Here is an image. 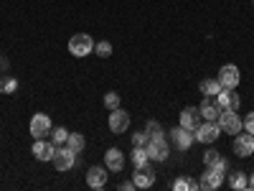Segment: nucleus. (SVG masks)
<instances>
[{"mask_svg":"<svg viewBox=\"0 0 254 191\" xmlns=\"http://www.w3.org/2000/svg\"><path fill=\"white\" fill-rule=\"evenodd\" d=\"M130 161H132V166H140V163H145V161H150V158H147V148H142V145H135V151H132Z\"/></svg>","mask_w":254,"mask_h":191,"instance_id":"nucleus-24","label":"nucleus"},{"mask_svg":"<svg viewBox=\"0 0 254 191\" xmlns=\"http://www.w3.org/2000/svg\"><path fill=\"white\" fill-rule=\"evenodd\" d=\"M94 54L102 56V59H107L112 54V44H110V41H99V44H94Z\"/></svg>","mask_w":254,"mask_h":191,"instance_id":"nucleus-26","label":"nucleus"},{"mask_svg":"<svg viewBox=\"0 0 254 191\" xmlns=\"http://www.w3.org/2000/svg\"><path fill=\"white\" fill-rule=\"evenodd\" d=\"M234 153L239 158H249L254 153V135L252 133H237V138H234Z\"/></svg>","mask_w":254,"mask_h":191,"instance_id":"nucleus-11","label":"nucleus"},{"mask_svg":"<svg viewBox=\"0 0 254 191\" xmlns=\"http://www.w3.org/2000/svg\"><path fill=\"white\" fill-rule=\"evenodd\" d=\"M198 125H201V112H198V107H186V110H181V127H186V130L193 133Z\"/></svg>","mask_w":254,"mask_h":191,"instance_id":"nucleus-16","label":"nucleus"},{"mask_svg":"<svg viewBox=\"0 0 254 191\" xmlns=\"http://www.w3.org/2000/svg\"><path fill=\"white\" fill-rule=\"evenodd\" d=\"M147 140H150V135H147L145 130H142V133H135V135H132V143H135V145H142V148H145V145H147Z\"/></svg>","mask_w":254,"mask_h":191,"instance_id":"nucleus-29","label":"nucleus"},{"mask_svg":"<svg viewBox=\"0 0 254 191\" xmlns=\"http://www.w3.org/2000/svg\"><path fill=\"white\" fill-rule=\"evenodd\" d=\"M145 133L153 138V135H160V133H163V127H160L158 120H147V122H145Z\"/></svg>","mask_w":254,"mask_h":191,"instance_id":"nucleus-28","label":"nucleus"},{"mask_svg":"<svg viewBox=\"0 0 254 191\" xmlns=\"http://www.w3.org/2000/svg\"><path fill=\"white\" fill-rule=\"evenodd\" d=\"M229 186L237 189V191H244V189L249 186V176H247L244 171H234V174L229 176Z\"/></svg>","mask_w":254,"mask_h":191,"instance_id":"nucleus-20","label":"nucleus"},{"mask_svg":"<svg viewBox=\"0 0 254 191\" xmlns=\"http://www.w3.org/2000/svg\"><path fill=\"white\" fill-rule=\"evenodd\" d=\"M18 90V79L15 77H0V95H13Z\"/></svg>","mask_w":254,"mask_h":191,"instance_id":"nucleus-21","label":"nucleus"},{"mask_svg":"<svg viewBox=\"0 0 254 191\" xmlns=\"http://www.w3.org/2000/svg\"><path fill=\"white\" fill-rule=\"evenodd\" d=\"M219 84L221 87H226V90H237L239 87V82H242V74H239V69L234 67V64H224V67L219 69Z\"/></svg>","mask_w":254,"mask_h":191,"instance_id":"nucleus-9","label":"nucleus"},{"mask_svg":"<svg viewBox=\"0 0 254 191\" xmlns=\"http://www.w3.org/2000/svg\"><path fill=\"white\" fill-rule=\"evenodd\" d=\"M219 161H221V153H219V151H206V153H203V166H206V168H214Z\"/></svg>","mask_w":254,"mask_h":191,"instance_id":"nucleus-25","label":"nucleus"},{"mask_svg":"<svg viewBox=\"0 0 254 191\" xmlns=\"http://www.w3.org/2000/svg\"><path fill=\"white\" fill-rule=\"evenodd\" d=\"M242 127H247V133H252V135H254V112H249V115L242 120Z\"/></svg>","mask_w":254,"mask_h":191,"instance_id":"nucleus-30","label":"nucleus"},{"mask_svg":"<svg viewBox=\"0 0 254 191\" xmlns=\"http://www.w3.org/2000/svg\"><path fill=\"white\" fill-rule=\"evenodd\" d=\"M132 181H135L137 189H150V186L155 184V171H153L150 161H145V163L135 166V176H132Z\"/></svg>","mask_w":254,"mask_h":191,"instance_id":"nucleus-7","label":"nucleus"},{"mask_svg":"<svg viewBox=\"0 0 254 191\" xmlns=\"http://www.w3.org/2000/svg\"><path fill=\"white\" fill-rule=\"evenodd\" d=\"M198 90L203 92V97H216L221 92V84H219V79H203L198 84Z\"/></svg>","mask_w":254,"mask_h":191,"instance_id":"nucleus-19","label":"nucleus"},{"mask_svg":"<svg viewBox=\"0 0 254 191\" xmlns=\"http://www.w3.org/2000/svg\"><path fill=\"white\" fill-rule=\"evenodd\" d=\"M104 163H107V168H110L112 174L122 171V168H125V156H122L120 148H110V151L104 153Z\"/></svg>","mask_w":254,"mask_h":191,"instance_id":"nucleus-17","label":"nucleus"},{"mask_svg":"<svg viewBox=\"0 0 254 191\" xmlns=\"http://www.w3.org/2000/svg\"><path fill=\"white\" fill-rule=\"evenodd\" d=\"M104 107H107V110H117L120 107V95L117 92H107V95H104Z\"/></svg>","mask_w":254,"mask_h":191,"instance_id":"nucleus-27","label":"nucleus"},{"mask_svg":"<svg viewBox=\"0 0 254 191\" xmlns=\"http://www.w3.org/2000/svg\"><path fill=\"white\" fill-rule=\"evenodd\" d=\"M147 158L150 161H168V138L160 133V135H153L150 140H147Z\"/></svg>","mask_w":254,"mask_h":191,"instance_id":"nucleus-3","label":"nucleus"},{"mask_svg":"<svg viewBox=\"0 0 254 191\" xmlns=\"http://www.w3.org/2000/svg\"><path fill=\"white\" fill-rule=\"evenodd\" d=\"M66 145H69L71 151L79 156V153L84 151V135H79V133H69V138H66Z\"/></svg>","mask_w":254,"mask_h":191,"instance_id":"nucleus-22","label":"nucleus"},{"mask_svg":"<svg viewBox=\"0 0 254 191\" xmlns=\"http://www.w3.org/2000/svg\"><path fill=\"white\" fill-rule=\"evenodd\" d=\"M28 127H31V135L38 140V138H49L54 125H51V117H49V115H44V112H36V115L31 117V125H28Z\"/></svg>","mask_w":254,"mask_h":191,"instance_id":"nucleus-6","label":"nucleus"},{"mask_svg":"<svg viewBox=\"0 0 254 191\" xmlns=\"http://www.w3.org/2000/svg\"><path fill=\"white\" fill-rule=\"evenodd\" d=\"M74 163H76V153L71 151V148L69 145H56V153H54L56 171L66 174V171H71V168H74Z\"/></svg>","mask_w":254,"mask_h":191,"instance_id":"nucleus-2","label":"nucleus"},{"mask_svg":"<svg viewBox=\"0 0 254 191\" xmlns=\"http://www.w3.org/2000/svg\"><path fill=\"white\" fill-rule=\"evenodd\" d=\"M107 174H110L107 166H92L87 171V186L89 189H104L107 186Z\"/></svg>","mask_w":254,"mask_h":191,"instance_id":"nucleus-12","label":"nucleus"},{"mask_svg":"<svg viewBox=\"0 0 254 191\" xmlns=\"http://www.w3.org/2000/svg\"><path fill=\"white\" fill-rule=\"evenodd\" d=\"M216 104H219L221 110H239L242 99H239L237 90H226V87H221V92L216 95Z\"/></svg>","mask_w":254,"mask_h":191,"instance_id":"nucleus-13","label":"nucleus"},{"mask_svg":"<svg viewBox=\"0 0 254 191\" xmlns=\"http://www.w3.org/2000/svg\"><path fill=\"white\" fill-rule=\"evenodd\" d=\"M216 122L221 127V133H229V135L242 133V117L237 115V110H221Z\"/></svg>","mask_w":254,"mask_h":191,"instance_id":"nucleus-4","label":"nucleus"},{"mask_svg":"<svg viewBox=\"0 0 254 191\" xmlns=\"http://www.w3.org/2000/svg\"><path fill=\"white\" fill-rule=\"evenodd\" d=\"M249 186H252V189H254V174H252V176H249Z\"/></svg>","mask_w":254,"mask_h":191,"instance_id":"nucleus-35","label":"nucleus"},{"mask_svg":"<svg viewBox=\"0 0 254 191\" xmlns=\"http://www.w3.org/2000/svg\"><path fill=\"white\" fill-rule=\"evenodd\" d=\"M201 186H198V181H193V179H186V191H198Z\"/></svg>","mask_w":254,"mask_h":191,"instance_id":"nucleus-31","label":"nucleus"},{"mask_svg":"<svg viewBox=\"0 0 254 191\" xmlns=\"http://www.w3.org/2000/svg\"><path fill=\"white\" fill-rule=\"evenodd\" d=\"M0 69H8V59L5 56H0Z\"/></svg>","mask_w":254,"mask_h":191,"instance_id":"nucleus-34","label":"nucleus"},{"mask_svg":"<svg viewBox=\"0 0 254 191\" xmlns=\"http://www.w3.org/2000/svg\"><path fill=\"white\" fill-rule=\"evenodd\" d=\"M173 191H186V179H176L173 181Z\"/></svg>","mask_w":254,"mask_h":191,"instance_id":"nucleus-32","label":"nucleus"},{"mask_svg":"<svg viewBox=\"0 0 254 191\" xmlns=\"http://www.w3.org/2000/svg\"><path fill=\"white\" fill-rule=\"evenodd\" d=\"M66 138H69L66 127H51V143L54 145H66Z\"/></svg>","mask_w":254,"mask_h":191,"instance_id":"nucleus-23","label":"nucleus"},{"mask_svg":"<svg viewBox=\"0 0 254 191\" xmlns=\"http://www.w3.org/2000/svg\"><path fill=\"white\" fill-rule=\"evenodd\" d=\"M193 135H196L198 143L208 145V143H214V140L221 135V127H219V122H214V120H203L196 130H193Z\"/></svg>","mask_w":254,"mask_h":191,"instance_id":"nucleus-5","label":"nucleus"},{"mask_svg":"<svg viewBox=\"0 0 254 191\" xmlns=\"http://www.w3.org/2000/svg\"><path fill=\"white\" fill-rule=\"evenodd\" d=\"M198 112H201V117L203 120H219V112H221V107H219V104L216 102H211V97H206L201 104H198Z\"/></svg>","mask_w":254,"mask_h":191,"instance_id":"nucleus-18","label":"nucleus"},{"mask_svg":"<svg viewBox=\"0 0 254 191\" xmlns=\"http://www.w3.org/2000/svg\"><path fill=\"white\" fill-rule=\"evenodd\" d=\"M224 174H219V171H214V168H206L203 171V176H201V181H198V186H201V191H214V189H219L221 184H224Z\"/></svg>","mask_w":254,"mask_h":191,"instance_id":"nucleus-14","label":"nucleus"},{"mask_svg":"<svg viewBox=\"0 0 254 191\" xmlns=\"http://www.w3.org/2000/svg\"><path fill=\"white\" fill-rule=\"evenodd\" d=\"M69 51H71V56H87V54H92L94 51V41H92V36L89 33H74L71 38H69Z\"/></svg>","mask_w":254,"mask_h":191,"instance_id":"nucleus-1","label":"nucleus"},{"mask_svg":"<svg viewBox=\"0 0 254 191\" xmlns=\"http://www.w3.org/2000/svg\"><path fill=\"white\" fill-rule=\"evenodd\" d=\"M31 151H33V158L36 161H54V153H56V145L51 143V140H46V138H38L36 143H33V148H31Z\"/></svg>","mask_w":254,"mask_h":191,"instance_id":"nucleus-10","label":"nucleus"},{"mask_svg":"<svg viewBox=\"0 0 254 191\" xmlns=\"http://www.w3.org/2000/svg\"><path fill=\"white\" fill-rule=\"evenodd\" d=\"M127 127H130V115H127L125 110H112L110 112V130L115 133V135H120V133H125Z\"/></svg>","mask_w":254,"mask_h":191,"instance_id":"nucleus-15","label":"nucleus"},{"mask_svg":"<svg viewBox=\"0 0 254 191\" xmlns=\"http://www.w3.org/2000/svg\"><path fill=\"white\" fill-rule=\"evenodd\" d=\"M168 140H171L178 151H188L190 145H193V140H196V135L190 133V130H186V127H171V133H168Z\"/></svg>","mask_w":254,"mask_h":191,"instance_id":"nucleus-8","label":"nucleus"},{"mask_svg":"<svg viewBox=\"0 0 254 191\" xmlns=\"http://www.w3.org/2000/svg\"><path fill=\"white\" fill-rule=\"evenodd\" d=\"M135 189V181H122L120 184V191H132Z\"/></svg>","mask_w":254,"mask_h":191,"instance_id":"nucleus-33","label":"nucleus"}]
</instances>
